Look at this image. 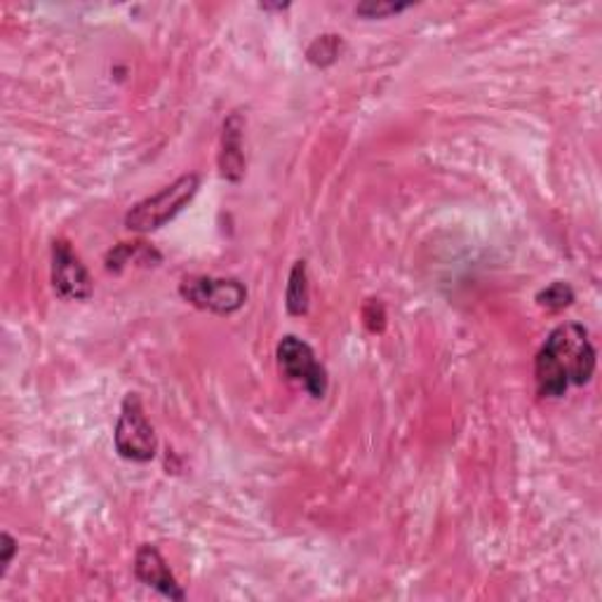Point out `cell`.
I'll list each match as a JSON object with an SVG mask.
<instances>
[{"label":"cell","mask_w":602,"mask_h":602,"mask_svg":"<svg viewBox=\"0 0 602 602\" xmlns=\"http://www.w3.org/2000/svg\"><path fill=\"white\" fill-rule=\"evenodd\" d=\"M412 3H389V0H365L356 6V14L362 20H387V17L410 10Z\"/></svg>","instance_id":"7c38bea8"},{"label":"cell","mask_w":602,"mask_h":602,"mask_svg":"<svg viewBox=\"0 0 602 602\" xmlns=\"http://www.w3.org/2000/svg\"><path fill=\"white\" fill-rule=\"evenodd\" d=\"M574 299H577V295H574L572 285L562 283V281L551 283L549 287H543L537 295V304L541 308H546V311H562V308L572 306Z\"/></svg>","instance_id":"8fae6325"},{"label":"cell","mask_w":602,"mask_h":602,"mask_svg":"<svg viewBox=\"0 0 602 602\" xmlns=\"http://www.w3.org/2000/svg\"><path fill=\"white\" fill-rule=\"evenodd\" d=\"M114 445L123 460L135 464H149L158 454V435L149 416L144 412L141 398L127 393L114 431Z\"/></svg>","instance_id":"3957f363"},{"label":"cell","mask_w":602,"mask_h":602,"mask_svg":"<svg viewBox=\"0 0 602 602\" xmlns=\"http://www.w3.org/2000/svg\"><path fill=\"white\" fill-rule=\"evenodd\" d=\"M245 118L233 112L224 120V133H222V151H219V175H222L226 181H239L245 177Z\"/></svg>","instance_id":"ba28073f"},{"label":"cell","mask_w":602,"mask_h":602,"mask_svg":"<svg viewBox=\"0 0 602 602\" xmlns=\"http://www.w3.org/2000/svg\"><path fill=\"white\" fill-rule=\"evenodd\" d=\"M198 189L200 177L196 172L181 175L166 189H160L158 193L144 198L137 205H133V210L125 214V226L135 233H151L162 229L191 203Z\"/></svg>","instance_id":"7a4b0ae2"},{"label":"cell","mask_w":602,"mask_h":602,"mask_svg":"<svg viewBox=\"0 0 602 602\" xmlns=\"http://www.w3.org/2000/svg\"><path fill=\"white\" fill-rule=\"evenodd\" d=\"M311 306V285H308V268L306 262H295L289 271V281L285 289V308L289 316H306Z\"/></svg>","instance_id":"9c48e42d"},{"label":"cell","mask_w":602,"mask_h":602,"mask_svg":"<svg viewBox=\"0 0 602 602\" xmlns=\"http://www.w3.org/2000/svg\"><path fill=\"white\" fill-rule=\"evenodd\" d=\"M260 8H262V10H266V12H271V10H287V8H289V3H276V6H271V3H262Z\"/></svg>","instance_id":"9a60e30c"},{"label":"cell","mask_w":602,"mask_h":602,"mask_svg":"<svg viewBox=\"0 0 602 602\" xmlns=\"http://www.w3.org/2000/svg\"><path fill=\"white\" fill-rule=\"evenodd\" d=\"M595 346L579 323H562L546 337L535 358V381L541 398H562L570 387H587L595 374Z\"/></svg>","instance_id":"6da1fadb"},{"label":"cell","mask_w":602,"mask_h":602,"mask_svg":"<svg viewBox=\"0 0 602 602\" xmlns=\"http://www.w3.org/2000/svg\"><path fill=\"white\" fill-rule=\"evenodd\" d=\"M179 295L187 304L214 316H231L247 302V287L239 278L189 276L179 283Z\"/></svg>","instance_id":"5b68a950"},{"label":"cell","mask_w":602,"mask_h":602,"mask_svg":"<svg viewBox=\"0 0 602 602\" xmlns=\"http://www.w3.org/2000/svg\"><path fill=\"white\" fill-rule=\"evenodd\" d=\"M278 368L287 381H295L308 395L323 400L330 389L325 365L318 360L316 351L304 339L295 335H285L276 349Z\"/></svg>","instance_id":"277c9868"},{"label":"cell","mask_w":602,"mask_h":602,"mask_svg":"<svg viewBox=\"0 0 602 602\" xmlns=\"http://www.w3.org/2000/svg\"><path fill=\"white\" fill-rule=\"evenodd\" d=\"M50 281L54 295L64 302H87L93 297L95 283L89 276L87 266L78 257L66 241L52 243V264H50Z\"/></svg>","instance_id":"8992f818"},{"label":"cell","mask_w":602,"mask_h":602,"mask_svg":"<svg viewBox=\"0 0 602 602\" xmlns=\"http://www.w3.org/2000/svg\"><path fill=\"white\" fill-rule=\"evenodd\" d=\"M135 577L160 595L170 600H184L187 593L181 589V583L172 574L168 560L156 549L154 543H141L135 556Z\"/></svg>","instance_id":"52a82bcc"},{"label":"cell","mask_w":602,"mask_h":602,"mask_svg":"<svg viewBox=\"0 0 602 602\" xmlns=\"http://www.w3.org/2000/svg\"><path fill=\"white\" fill-rule=\"evenodd\" d=\"M17 549H20V546H17L12 535H8V532L0 535V551H3V556H0V564H3V574L8 572V568L12 564V558H14Z\"/></svg>","instance_id":"5bb4252c"},{"label":"cell","mask_w":602,"mask_h":602,"mask_svg":"<svg viewBox=\"0 0 602 602\" xmlns=\"http://www.w3.org/2000/svg\"><path fill=\"white\" fill-rule=\"evenodd\" d=\"M370 306H372V311H374V314H370L368 308H365L362 318H365V323L370 325V330H372V332H381V330H384V320H387L384 308H381V304H377L374 299H370Z\"/></svg>","instance_id":"4fadbf2b"},{"label":"cell","mask_w":602,"mask_h":602,"mask_svg":"<svg viewBox=\"0 0 602 602\" xmlns=\"http://www.w3.org/2000/svg\"><path fill=\"white\" fill-rule=\"evenodd\" d=\"M341 50H344L341 35L323 33V35H318V39L311 45H308L306 60L311 62L314 66H318V68H327L341 57Z\"/></svg>","instance_id":"30bf717a"}]
</instances>
